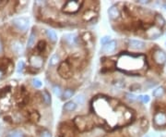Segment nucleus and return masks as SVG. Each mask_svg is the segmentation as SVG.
<instances>
[{"instance_id":"nucleus-3","label":"nucleus","mask_w":166,"mask_h":137,"mask_svg":"<svg viewBox=\"0 0 166 137\" xmlns=\"http://www.w3.org/2000/svg\"><path fill=\"white\" fill-rule=\"evenodd\" d=\"M82 2L80 1H68L64 7H63V11L66 13H75L80 9Z\"/></svg>"},{"instance_id":"nucleus-2","label":"nucleus","mask_w":166,"mask_h":137,"mask_svg":"<svg viewBox=\"0 0 166 137\" xmlns=\"http://www.w3.org/2000/svg\"><path fill=\"white\" fill-rule=\"evenodd\" d=\"M152 58L158 65H163L166 62V53L163 49L157 48L152 53Z\"/></svg>"},{"instance_id":"nucleus-21","label":"nucleus","mask_w":166,"mask_h":137,"mask_svg":"<svg viewBox=\"0 0 166 137\" xmlns=\"http://www.w3.org/2000/svg\"><path fill=\"white\" fill-rule=\"evenodd\" d=\"M31 84L34 86L35 88H41L42 86V83L41 80L37 79V78H34V79L31 80Z\"/></svg>"},{"instance_id":"nucleus-14","label":"nucleus","mask_w":166,"mask_h":137,"mask_svg":"<svg viewBox=\"0 0 166 137\" xmlns=\"http://www.w3.org/2000/svg\"><path fill=\"white\" fill-rule=\"evenodd\" d=\"M77 108V105L73 101H68V103H66L63 107V109L65 111H73Z\"/></svg>"},{"instance_id":"nucleus-23","label":"nucleus","mask_w":166,"mask_h":137,"mask_svg":"<svg viewBox=\"0 0 166 137\" xmlns=\"http://www.w3.org/2000/svg\"><path fill=\"white\" fill-rule=\"evenodd\" d=\"M46 47V43L44 41H40L37 45V50L39 52H42Z\"/></svg>"},{"instance_id":"nucleus-34","label":"nucleus","mask_w":166,"mask_h":137,"mask_svg":"<svg viewBox=\"0 0 166 137\" xmlns=\"http://www.w3.org/2000/svg\"><path fill=\"white\" fill-rule=\"evenodd\" d=\"M3 75H4V70H2V69H0V79L3 77Z\"/></svg>"},{"instance_id":"nucleus-30","label":"nucleus","mask_w":166,"mask_h":137,"mask_svg":"<svg viewBox=\"0 0 166 137\" xmlns=\"http://www.w3.org/2000/svg\"><path fill=\"white\" fill-rule=\"evenodd\" d=\"M39 118H40V116H39V114H38L36 111H34V112H33L31 114V120H38Z\"/></svg>"},{"instance_id":"nucleus-4","label":"nucleus","mask_w":166,"mask_h":137,"mask_svg":"<svg viewBox=\"0 0 166 137\" xmlns=\"http://www.w3.org/2000/svg\"><path fill=\"white\" fill-rule=\"evenodd\" d=\"M161 34H163V32H161V28H159L157 26H152L146 31V36L149 39H157Z\"/></svg>"},{"instance_id":"nucleus-7","label":"nucleus","mask_w":166,"mask_h":137,"mask_svg":"<svg viewBox=\"0 0 166 137\" xmlns=\"http://www.w3.org/2000/svg\"><path fill=\"white\" fill-rule=\"evenodd\" d=\"M128 45L132 49H136V50H142L146 46L145 43L140 40H130Z\"/></svg>"},{"instance_id":"nucleus-36","label":"nucleus","mask_w":166,"mask_h":137,"mask_svg":"<svg viewBox=\"0 0 166 137\" xmlns=\"http://www.w3.org/2000/svg\"><path fill=\"white\" fill-rule=\"evenodd\" d=\"M0 52H1V45H0Z\"/></svg>"},{"instance_id":"nucleus-32","label":"nucleus","mask_w":166,"mask_h":137,"mask_svg":"<svg viewBox=\"0 0 166 137\" xmlns=\"http://www.w3.org/2000/svg\"><path fill=\"white\" fill-rule=\"evenodd\" d=\"M139 89H140L139 84H134L132 86H130V90H131V91H138Z\"/></svg>"},{"instance_id":"nucleus-33","label":"nucleus","mask_w":166,"mask_h":137,"mask_svg":"<svg viewBox=\"0 0 166 137\" xmlns=\"http://www.w3.org/2000/svg\"><path fill=\"white\" fill-rule=\"evenodd\" d=\"M7 137H23V135L21 134V132H13V134H9Z\"/></svg>"},{"instance_id":"nucleus-25","label":"nucleus","mask_w":166,"mask_h":137,"mask_svg":"<svg viewBox=\"0 0 166 137\" xmlns=\"http://www.w3.org/2000/svg\"><path fill=\"white\" fill-rule=\"evenodd\" d=\"M76 102H77L78 104H80V105L84 104V103H85V97H84V96H82V95L78 96L76 97Z\"/></svg>"},{"instance_id":"nucleus-8","label":"nucleus","mask_w":166,"mask_h":137,"mask_svg":"<svg viewBox=\"0 0 166 137\" xmlns=\"http://www.w3.org/2000/svg\"><path fill=\"white\" fill-rule=\"evenodd\" d=\"M11 49H12V51L15 54L21 55L24 51V46H23V45L19 41H14L11 44Z\"/></svg>"},{"instance_id":"nucleus-13","label":"nucleus","mask_w":166,"mask_h":137,"mask_svg":"<svg viewBox=\"0 0 166 137\" xmlns=\"http://www.w3.org/2000/svg\"><path fill=\"white\" fill-rule=\"evenodd\" d=\"M154 21H155L156 26L159 27V28H163L165 25V19L161 15H159V14L156 15L155 18H154Z\"/></svg>"},{"instance_id":"nucleus-5","label":"nucleus","mask_w":166,"mask_h":137,"mask_svg":"<svg viewBox=\"0 0 166 137\" xmlns=\"http://www.w3.org/2000/svg\"><path fill=\"white\" fill-rule=\"evenodd\" d=\"M58 73H59V75L63 78H69L71 76L70 67L66 62H63L60 65V67L58 69Z\"/></svg>"},{"instance_id":"nucleus-20","label":"nucleus","mask_w":166,"mask_h":137,"mask_svg":"<svg viewBox=\"0 0 166 137\" xmlns=\"http://www.w3.org/2000/svg\"><path fill=\"white\" fill-rule=\"evenodd\" d=\"M74 95V91L72 89H66V91L63 93V98L64 99H68L70 97H72Z\"/></svg>"},{"instance_id":"nucleus-28","label":"nucleus","mask_w":166,"mask_h":137,"mask_svg":"<svg viewBox=\"0 0 166 137\" xmlns=\"http://www.w3.org/2000/svg\"><path fill=\"white\" fill-rule=\"evenodd\" d=\"M138 98H139L143 103H149V96H147V95L146 96H140Z\"/></svg>"},{"instance_id":"nucleus-31","label":"nucleus","mask_w":166,"mask_h":137,"mask_svg":"<svg viewBox=\"0 0 166 137\" xmlns=\"http://www.w3.org/2000/svg\"><path fill=\"white\" fill-rule=\"evenodd\" d=\"M114 85L118 88H123L125 86V84H124V82H122V81H117V82H116Z\"/></svg>"},{"instance_id":"nucleus-26","label":"nucleus","mask_w":166,"mask_h":137,"mask_svg":"<svg viewBox=\"0 0 166 137\" xmlns=\"http://www.w3.org/2000/svg\"><path fill=\"white\" fill-rule=\"evenodd\" d=\"M125 96H126V98H127L129 101H131V102H134V101H136L137 98V97L135 95H133V94H126Z\"/></svg>"},{"instance_id":"nucleus-18","label":"nucleus","mask_w":166,"mask_h":137,"mask_svg":"<svg viewBox=\"0 0 166 137\" xmlns=\"http://www.w3.org/2000/svg\"><path fill=\"white\" fill-rule=\"evenodd\" d=\"M163 94H164V88L163 87H158V88H156L152 92L153 96H155V97H161V96H163Z\"/></svg>"},{"instance_id":"nucleus-12","label":"nucleus","mask_w":166,"mask_h":137,"mask_svg":"<svg viewBox=\"0 0 166 137\" xmlns=\"http://www.w3.org/2000/svg\"><path fill=\"white\" fill-rule=\"evenodd\" d=\"M116 41L112 40L111 42H109L107 45H105L102 48V52L104 53H112L114 52L116 48Z\"/></svg>"},{"instance_id":"nucleus-10","label":"nucleus","mask_w":166,"mask_h":137,"mask_svg":"<svg viewBox=\"0 0 166 137\" xmlns=\"http://www.w3.org/2000/svg\"><path fill=\"white\" fill-rule=\"evenodd\" d=\"M64 41H66V44H68L69 45H77V35L76 33H66L64 35Z\"/></svg>"},{"instance_id":"nucleus-9","label":"nucleus","mask_w":166,"mask_h":137,"mask_svg":"<svg viewBox=\"0 0 166 137\" xmlns=\"http://www.w3.org/2000/svg\"><path fill=\"white\" fill-rule=\"evenodd\" d=\"M30 62H31V66H33V68H36V69H40L43 64L42 57L40 56H33L31 57Z\"/></svg>"},{"instance_id":"nucleus-6","label":"nucleus","mask_w":166,"mask_h":137,"mask_svg":"<svg viewBox=\"0 0 166 137\" xmlns=\"http://www.w3.org/2000/svg\"><path fill=\"white\" fill-rule=\"evenodd\" d=\"M153 121L157 126H164L166 125V114L163 112H158L153 118Z\"/></svg>"},{"instance_id":"nucleus-29","label":"nucleus","mask_w":166,"mask_h":137,"mask_svg":"<svg viewBox=\"0 0 166 137\" xmlns=\"http://www.w3.org/2000/svg\"><path fill=\"white\" fill-rule=\"evenodd\" d=\"M40 137H52V135H51V132L49 131H47V130H44V131H42V134H41V136Z\"/></svg>"},{"instance_id":"nucleus-37","label":"nucleus","mask_w":166,"mask_h":137,"mask_svg":"<svg viewBox=\"0 0 166 137\" xmlns=\"http://www.w3.org/2000/svg\"><path fill=\"white\" fill-rule=\"evenodd\" d=\"M165 45H166V41H165Z\"/></svg>"},{"instance_id":"nucleus-19","label":"nucleus","mask_w":166,"mask_h":137,"mask_svg":"<svg viewBox=\"0 0 166 137\" xmlns=\"http://www.w3.org/2000/svg\"><path fill=\"white\" fill-rule=\"evenodd\" d=\"M42 99H43V101H44L45 105H50L51 104V96H50V94L47 91H43Z\"/></svg>"},{"instance_id":"nucleus-15","label":"nucleus","mask_w":166,"mask_h":137,"mask_svg":"<svg viewBox=\"0 0 166 137\" xmlns=\"http://www.w3.org/2000/svg\"><path fill=\"white\" fill-rule=\"evenodd\" d=\"M35 39H36V33H35V30L33 29V32L30 34L29 39H28V47H33V45L35 43Z\"/></svg>"},{"instance_id":"nucleus-27","label":"nucleus","mask_w":166,"mask_h":137,"mask_svg":"<svg viewBox=\"0 0 166 137\" xmlns=\"http://www.w3.org/2000/svg\"><path fill=\"white\" fill-rule=\"evenodd\" d=\"M23 68H24V61H22V60H21L18 63V67H17V72H22V70H23Z\"/></svg>"},{"instance_id":"nucleus-11","label":"nucleus","mask_w":166,"mask_h":137,"mask_svg":"<svg viewBox=\"0 0 166 137\" xmlns=\"http://www.w3.org/2000/svg\"><path fill=\"white\" fill-rule=\"evenodd\" d=\"M108 15L110 19H117L120 16V10L116 6H112L108 9Z\"/></svg>"},{"instance_id":"nucleus-17","label":"nucleus","mask_w":166,"mask_h":137,"mask_svg":"<svg viewBox=\"0 0 166 137\" xmlns=\"http://www.w3.org/2000/svg\"><path fill=\"white\" fill-rule=\"evenodd\" d=\"M46 35H47V37H48L52 42H56L57 35H56V33H54V31L50 30V29L46 30Z\"/></svg>"},{"instance_id":"nucleus-16","label":"nucleus","mask_w":166,"mask_h":137,"mask_svg":"<svg viewBox=\"0 0 166 137\" xmlns=\"http://www.w3.org/2000/svg\"><path fill=\"white\" fill-rule=\"evenodd\" d=\"M59 61H60V57H59V55L57 54H54L53 55L52 57H51L50 60H49V65L51 67H53V66H55L59 63Z\"/></svg>"},{"instance_id":"nucleus-35","label":"nucleus","mask_w":166,"mask_h":137,"mask_svg":"<svg viewBox=\"0 0 166 137\" xmlns=\"http://www.w3.org/2000/svg\"><path fill=\"white\" fill-rule=\"evenodd\" d=\"M143 137H151V136H149V135H148V134H146V135H144Z\"/></svg>"},{"instance_id":"nucleus-1","label":"nucleus","mask_w":166,"mask_h":137,"mask_svg":"<svg viewBox=\"0 0 166 137\" xmlns=\"http://www.w3.org/2000/svg\"><path fill=\"white\" fill-rule=\"evenodd\" d=\"M13 25L19 31H22V32H25V31L29 28V24H30V21L29 19L24 18V17H21V18H16L13 19Z\"/></svg>"},{"instance_id":"nucleus-24","label":"nucleus","mask_w":166,"mask_h":137,"mask_svg":"<svg viewBox=\"0 0 166 137\" xmlns=\"http://www.w3.org/2000/svg\"><path fill=\"white\" fill-rule=\"evenodd\" d=\"M111 36H108V35H106V36H104L102 39H101V44L102 45H107L109 42H111Z\"/></svg>"},{"instance_id":"nucleus-22","label":"nucleus","mask_w":166,"mask_h":137,"mask_svg":"<svg viewBox=\"0 0 166 137\" xmlns=\"http://www.w3.org/2000/svg\"><path fill=\"white\" fill-rule=\"evenodd\" d=\"M53 91H54V94L57 97H60L62 96V90H61V87L59 85H54L53 87Z\"/></svg>"}]
</instances>
